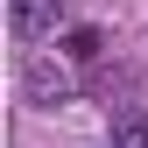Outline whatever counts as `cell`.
<instances>
[{
    "instance_id": "6da1fadb",
    "label": "cell",
    "mask_w": 148,
    "mask_h": 148,
    "mask_svg": "<svg viewBox=\"0 0 148 148\" xmlns=\"http://www.w3.org/2000/svg\"><path fill=\"white\" fill-rule=\"evenodd\" d=\"M7 21L21 42H42V35L64 28V0H7Z\"/></svg>"
},
{
    "instance_id": "7a4b0ae2",
    "label": "cell",
    "mask_w": 148,
    "mask_h": 148,
    "mask_svg": "<svg viewBox=\"0 0 148 148\" xmlns=\"http://www.w3.org/2000/svg\"><path fill=\"white\" fill-rule=\"evenodd\" d=\"M21 85H28V99H35V106H64V99H71V78H64L57 64H42V57L21 71Z\"/></svg>"
},
{
    "instance_id": "3957f363",
    "label": "cell",
    "mask_w": 148,
    "mask_h": 148,
    "mask_svg": "<svg viewBox=\"0 0 148 148\" xmlns=\"http://www.w3.org/2000/svg\"><path fill=\"white\" fill-rule=\"evenodd\" d=\"M113 148H148V113L141 106H120L113 113Z\"/></svg>"
},
{
    "instance_id": "277c9868",
    "label": "cell",
    "mask_w": 148,
    "mask_h": 148,
    "mask_svg": "<svg viewBox=\"0 0 148 148\" xmlns=\"http://www.w3.org/2000/svg\"><path fill=\"white\" fill-rule=\"evenodd\" d=\"M71 57H99V28H78V35H71Z\"/></svg>"
}]
</instances>
